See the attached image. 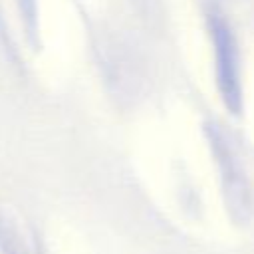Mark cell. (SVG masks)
I'll return each instance as SVG.
<instances>
[{"label":"cell","mask_w":254,"mask_h":254,"mask_svg":"<svg viewBox=\"0 0 254 254\" xmlns=\"http://www.w3.org/2000/svg\"><path fill=\"white\" fill-rule=\"evenodd\" d=\"M204 16H206V26H208V34L212 40V52H214L216 89L220 93L224 107L232 115H240L242 81H240V54H238L234 32L224 12L218 8V4L208 2Z\"/></svg>","instance_id":"1"}]
</instances>
